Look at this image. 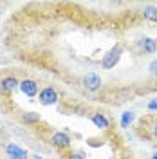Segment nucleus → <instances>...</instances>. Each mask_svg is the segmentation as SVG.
Masks as SVG:
<instances>
[{"label":"nucleus","mask_w":157,"mask_h":159,"mask_svg":"<svg viewBox=\"0 0 157 159\" xmlns=\"http://www.w3.org/2000/svg\"><path fill=\"white\" fill-rule=\"evenodd\" d=\"M134 119H136V114L134 112H130V110L123 112L121 114V129H130V125L134 123Z\"/></svg>","instance_id":"9b49d317"},{"label":"nucleus","mask_w":157,"mask_h":159,"mask_svg":"<svg viewBox=\"0 0 157 159\" xmlns=\"http://www.w3.org/2000/svg\"><path fill=\"white\" fill-rule=\"evenodd\" d=\"M33 159H43V157H40V156H33Z\"/></svg>","instance_id":"f3484780"},{"label":"nucleus","mask_w":157,"mask_h":159,"mask_svg":"<svg viewBox=\"0 0 157 159\" xmlns=\"http://www.w3.org/2000/svg\"><path fill=\"white\" fill-rule=\"evenodd\" d=\"M143 18L148 22H157V6H146L143 9Z\"/></svg>","instance_id":"9d476101"},{"label":"nucleus","mask_w":157,"mask_h":159,"mask_svg":"<svg viewBox=\"0 0 157 159\" xmlns=\"http://www.w3.org/2000/svg\"><path fill=\"white\" fill-rule=\"evenodd\" d=\"M121 54H123V45H121V43L114 45V47L101 58V67H103V69H112V67H116V63L119 61Z\"/></svg>","instance_id":"f257e3e1"},{"label":"nucleus","mask_w":157,"mask_h":159,"mask_svg":"<svg viewBox=\"0 0 157 159\" xmlns=\"http://www.w3.org/2000/svg\"><path fill=\"white\" fill-rule=\"evenodd\" d=\"M22 121L25 125H36V123H40V114H36V112H24L22 114Z\"/></svg>","instance_id":"f8f14e48"},{"label":"nucleus","mask_w":157,"mask_h":159,"mask_svg":"<svg viewBox=\"0 0 157 159\" xmlns=\"http://www.w3.org/2000/svg\"><path fill=\"white\" fill-rule=\"evenodd\" d=\"M148 110H157V98L152 99V101L148 103Z\"/></svg>","instance_id":"2eb2a0df"},{"label":"nucleus","mask_w":157,"mask_h":159,"mask_svg":"<svg viewBox=\"0 0 157 159\" xmlns=\"http://www.w3.org/2000/svg\"><path fill=\"white\" fill-rule=\"evenodd\" d=\"M90 121L101 130L110 129V119H108L105 114H101V112H94V114H90Z\"/></svg>","instance_id":"6e6552de"},{"label":"nucleus","mask_w":157,"mask_h":159,"mask_svg":"<svg viewBox=\"0 0 157 159\" xmlns=\"http://www.w3.org/2000/svg\"><path fill=\"white\" fill-rule=\"evenodd\" d=\"M139 45H141V51L145 54H154L157 51V42L154 38H143L139 42Z\"/></svg>","instance_id":"1a4fd4ad"},{"label":"nucleus","mask_w":157,"mask_h":159,"mask_svg":"<svg viewBox=\"0 0 157 159\" xmlns=\"http://www.w3.org/2000/svg\"><path fill=\"white\" fill-rule=\"evenodd\" d=\"M51 145L58 150H67L70 147V138L65 132H54L51 136Z\"/></svg>","instance_id":"20e7f679"},{"label":"nucleus","mask_w":157,"mask_h":159,"mask_svg":"<svg viewBox=\"0 0 157 159\" xmlns=\"http://www.w3.org/2000/svg\"><path fill=\"white\" fill-rule=\"evenodd\" d=\"M67 159H85V154L81 152V150H74V152H70Z\"/></svg>","instance_id":"ddd939ff"},{"label":"nucleus","mask_w":157,"mask_h":159,"mask_svg":"<svg viewBox=\"0 0 157 159\" xmlns=\"http://www.w3.org/2000/svg\"><path fill=\"white\" fill-rule=\"evenodd\" d=\"M81 85L88 90V92H96V90L101 89L103 81H101V76L98 72H87L83 78H81Z\"/></svg>","instance_id":"f03ea898"},{"label":"nucleus","mask_w":157,"mask_h":159,"mask_svg":"<svg viewBox=\"0 0 157 159\" xmlns=\"http://www.w3.org/2000/svg\"><path fill=\"white\" fill-rule=\"evenodd\" d=\"M18 89L27 96V98H34V96H38V92H40V89H38V83L34 81V80H22L20 81V85H18Z\"/></svg>","instance_id":"39448f33"},{"label":"nucleus","mask_w":157,"mask_h":159,"mask_svg":"<svg viewBox=\"0 0 157 159\" xmlns=\"http://www.w3.org/2000/svg\"><path fill=\"white\" fill-rule=\"evenodd\" d=\"M152 159H157V152H155V154H154V156H152Z\"/></svg>","instance_id":"a211bd4d"},{"label":"nucleus","mask_w":157,"mask_h":159,"mask_svg":"<svg viewBox=\"0 0 157 159\" xmlns=\"http://www.w3.org/2000/svg\"><path fill=\"white\" fill-rule=\"evenodd\" d=\"M6 154H7L9 159H29V154L22 147H18L16 143H7L6 145Z\"/></svg>","instance_id":"423d86ee"},{"label":"nucleus","mask_w":157,"mask_h":159,"mask_svg":"<svg viewBox=\"0 0 157 159\" xmlns=\"http://www.w3.org/2000/svg\"><path fill=\"white\" fill-rule=\"evenodd\" d=\"M58 92L52 89V87H43V89L38 92V101L42 105H45V107H49V105H54V103H58Z\"/></svg>","instance_id":"7ed1b4c3"},{"label":"nucleus","mask_w":157,"mask_h":159,"mask_svg":"<svg viewBox=\"0 0 157 159\" xmlns=\"http://www.w3.org/2000/svg\"><path fill=\"white\" fill-rule=\"evenodd\" d=\"M150 130H152V136L157 139V121L154 123V125H152V129H150Z\"/></svg>","instance_id":"dca6fc26"},{"label":"nucleus","mask_w":157,"mask_h":159,"mask_svg":"<svg viewBox=\"0 0 157 159\" xmlns=\"http://www.w3.org/2000/svg\"><path fill=\"white\" fill-rule=\"evenodd\" d=\"M20 85V81L15 76H6V78L0 80V92H13L16 90Z\"/></svg>","instance_id":"0eeeda50"},{"label":"nucleus","mask_w":157,"mask_h":159,"mask_svg":"<svg viewBox=\"0 0 157 159\" xmlns=\"http://www.w3.org/2000/svg\"><path fill=\"white\" fill-rule=\"evenodd\" d=\"M148 69H150L152 74H155V76H157V60H154V61L150 63V67H148Z\"/></svg>","instance_id":"4468645a"}]
</instances>
